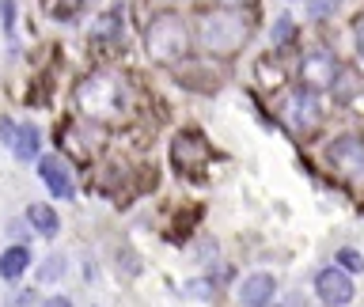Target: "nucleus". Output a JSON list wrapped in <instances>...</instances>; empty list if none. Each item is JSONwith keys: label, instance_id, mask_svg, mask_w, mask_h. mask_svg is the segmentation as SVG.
Returning a JSON list of instances; mask_svg holds the SVG:
<instances>
[{"label": "nucleus", "instance_id": "nucleus-1", "mask_svg": "<svg viewBox=\"0 0 364 307\" xmlns=\"http://www.w3.org/2000/svg\"><path fill=\"white\" fill-rule=\"evenodd\" d=\"M129 102H133L129 84L118 72H107V68H99V72L84 76L76 84V107L91 122H118L129 114Z\"/></svg>", "mask_w": 364, "mask_h": 307}, {"label": "nucleus", "instance_id": "nucleus-2", "mask_svg": "<svg viewBox=\"0 0 364 307\" xmlns=\"http://www.w3.org/2000/svg\"><path fill=\"white\" fill-rule=\"evenodd\" d=\"M198 42L213 57H232L247 45V19L235 8H213L198 23Z\"/></svg>", "mask_w": 364, "mask_h": 307}, {"label": "nucleus", "instance_id": "nucleus-3", "mask_svg": "<svg viewBox=\"0 0 364 307\" xmlns=\"http://www.w3.org/2000/svg\"><path fill=\"white\" fill-rule=\"evenodd\" d=\"M144 50L156 65L182 61L186 50H190V31H186V23H182V16H175V11H159L144 31Z\"/></svg>", "mask_w": 364, "mask_h": 307}, {"label": "nucleus", "instance_id": "nucleus-4", "mask_svg": "<svg viewBox=\"0 0 364 307\" xmlns=\"http://www.w3.org/2000/svg\"><path fill=\"white\" fill-rule=\"evenodd\" d=\"M326 159L349 186L364 190V141L360 136H338V141L326 148Z\"/></svg>", "mask_w": 364, "mask_h": 307}, {"label": "nucleus", "instance_id": "nucleus-5", "mask_svg": "<svg viewBox=\"0 0 364 307\" xmlns=\"http://www.w3.org/2000/svg\"><path fill=\"white\" fill-rule=\"evenodd\" d=\"M338 72H341V68H338V57L326 53V50L307 53L304 65H300V80H304L307 91H326V87H334V84H338Z\"/></svg>", "mask_w": 364, "mask_h": 307}, {"label": "nucleus", "instance_id": "nucleus-6", "mask_svg": "<svg viewBox=\"0 0 364 307\" xmlns=\"http://www.w3.org/2000/svg\"><path fill=\"white\" fill-rule=\"evenodd\" d=\"M0 141L11 148V156L23 159V163H31V159H38V148H42V136L34 125H19L11 118H0Z\"/></svg>", "mask_w": 364, "mask_h": 307}, {"label": "nucleus", "instance_id": "nucleus-7", "mask_svg": "<svg viewBox=\"0 0 364 307\" xmlns=\"http://www.w3.org/2000/svg\"><path fill=\"white\" fill-rule=\"evenodd\" d=\"M38 175H42L46 190H50L53 198L68 201V198L76 193V186H73V171H68V163H65L61 156H38Z\"/></svg>", "mask_w": 364, "mask_h": 307}, {"label": "nucleus", "instance_id": "nucleus-8", "mask_svg": "<svg viewBox=\"0 0 364 307\" xmlns=\"http://www.w3.org/2000/svg\"><path fill=\"white\" fill-rule=\"evenodd\" d=\"M315 292H318V300H323L326 307H346L353 300V281L346 277L341 269H323L315 277Z\"/></svg>", "mask_w": 364, "mask_h": 307}, {"label": "nucleus", "instance_id": "nucleus-9", "mask_svg": "<svg viewBox=\"0 0 364 307\" xmlns=\"http://www.w3.org/2000/svg\"><path fill=\"white\" fill-rule=\"evenodd\" d=\"M273 289H277V281H273L269 273H255V277H247L243 289H239V303L243 307H266L273 300Z\"/></svg>", "mask_w": 364, "mask_h": 307}, {"label": "nucleus", "instance_id": "nucleus-10", "mask_svg": "<svg viewBox=\"0 0 364 307\" xmlns=\"http://www.w3.org/2000/svg\"><path fill=\"white\" fill-rule=\"evenodd\" d=\"M318 118H323V114H318V102H315L311 91L292 95V102H289V122L296 125V129H315Z\"/></svg>", "mask_w": 364, "mask_h": 307}, {"label": "nucleus", "instance_id": "nucleus-11", "mask_svg": "<svg viewBox=\"0 0 364 307\" xmlns=\"http://www.w3.org/2000/svg\"><path fill=\"white\" fill-rule=\"evenodd\" d=\"M27 266H31V250L27 247H8L4 254H0V277L4 281H19L23 273H27Z\"/></svg>", "mask_w": 364, "mask_h": 307}, {"label": "nucleus", "instance_id": "nucleus-12", "mask_svg": "<svg viewBox=\"0 0 364 307\" xmlns=\"http://www.w3.org/2000/svg\"><path fill=\"white\" fill-rule=\"evenodd\" d=\"M27 220H31L34 232H42V235H57V227H61V220H57V212L50 205H27Z\"/></svg>", "mask_w": 364, "mask_h": 307}, {"label": "nucleus", "instance_id": "nucleus-13", "mask_svg": "<svg viewBox=\"0 0 364 307\" xmlns=\"http://www.w3.org/2000/svg\"><path fill=\"white\" fill-rule=\"evenodd\" d=\"M125 31V11L122 8H110L107 16H99L95 23V38H107V42H118Z\"/></svg>", "mask_w": 364, "mask_h": 307}, {"label": "nucleus", "instance_id": "nucleus-14", "mask_svg": "<svg viewBox=\"0 0 364 307\" xmlns=\"http://www.w3.org/2000/svg\"><path fill=\"white\" fill-rule=\"evenodd\" d=\"M341 0H307V11H311L315 19H323V16H334Z\"/></svg>", "mask_w": 364, "mask_h": 307}, {"label": "nucleus", "instance_id": "nucleus-15", "mask_svg": "<svg viewBox=\"0 0 364 307\" xmlns=\"http://www.w3.org/2000/svg\"><path fill=\"white\" fill-rule=\"evenodd\" d=\"M57 269H65V262H61V258H50V262L42 266V281H57Z\"/></svg>", "mask_w": 364, "mask_h": 307}, {"label": "nucleus", "instance_id": "nucleus-16", "mask_svg": "<svg viewBox=\"0 0 364 307\" xmlns=\"http://www.w3.org/2000/svg\"><path fill=\"white\" fill-rule=\"evenodd\" d=\"M289 38H292V19L281 16L277 19V42H289Z\"/></svg>", "mask_w": 364, "mask_h": 307}, {"label": "nucleus", "instance_id": "nucleus-17", "mask_svg": "<svg viewBox=\"0 0 364 307\" xmlns=\"http://www.w3.org/2000/svg\"><path fill=\"white\" fill-rule=\"evenodd\" d=\"M341 266H346V269H360V266H364V258H360V254H353V250H341Z\"/></svg>", "mask_w": 364, "mask_h": 307}, {"label": "nucleus", "instance_id": "nucleus-18", "mask_svg": "<svg viewBox=\"0 0 364 307\" xmlns=\"http://www.w3.org/2000/svg\"><path fill=\"white\" fill-rule=\"evenodd\" d=\"M42 307H73V300H65V296H53V300H46Z\"/></svg>", "mask_w": 364, "mask_h": 307}, {"label": "nucleus", "instance_id": "nucleus-19", "mask_svg": "<svg viewBox=\"0 0 364 307\" xmlns=\"http://www.w3.org/2000/svg\"><path fill=\"white\" fill-rule=\"evenodd\" d=\"M34 303V292H19L16 296V307H31Z\"/></svg>", "mask_w": 364, "mask_h": 307}, {"label": "nucleus", "instance_id": "nucleus-20", "mask_svg": "<svg viewBox=\"0 0 364 307\" xmlns=\"http://www.w3.org/2000/svg\"><path fill=\"white\" fill-rule=\"evenodd\" d=\"M357 50H360V57H364V23L357 27Z\"/></svg>", "mask_w": 364, "mask_h": 307}, {"label": "nucleus", "instance_id": "nucleus-21", "mask_svg": "<svg viewBox=\"0 0 364 307\" xmlns=\"http://www.w3.org/2000/svg\"><path fill=\"white\" fill-rule=\"evenodd\" d=\"M220 4H243V0H220Z\"/></svg>", "mask_w": 364, "mask_h": 307}]
</instances>
